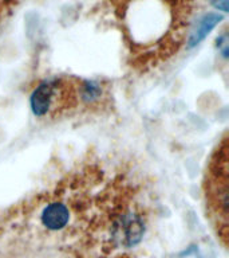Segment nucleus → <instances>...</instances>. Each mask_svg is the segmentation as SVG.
Wrapping results in <instances>:
<instances>
[{
	"instance_id": "20e7f679",
	"label": "nucleus",
	"mask_w": 229,
	"mask_h": 258,
	"mask_svg": "<svg viewBox=\"0 0 229 258\" xmlns=\"http://www.w3.org/2000/svg\"><path fill=\"white\" fill-rule=\"evenodd\" d=\"M222 19V16L218 15V14H208V15H205L202 18L200 23H198V28L196 30V32H193L192 36H190V40H189V43L190 46H194V44L200 43L201 40L204 39L205 36L208 35L209 31L214 28L220 20Z\"/></svg>"
},
{
	"instance_id": "f257e3e1",
	"label": "nucleus",
	"mask_w": 229,
	"mask_h": 258,
	"mask_svg": "<svg viewBox=\"0 0 229 258\" xmlns=\"http://www.w3.org/2000/svg\"><path fill=\"white\" fill-rule=\"evenodd\" d=\"M205 197L209 211L217 221L218 233L226 239L229 210V145L226 139L221 141L209 163Z\"/></svg>"
},
{
	"instance_id": "f03ea898",
	"label": "nucleus",
	"mask_w": 229,
	"mask_h": 258,
	"mask_svg": "<svg viewBox=\"0 0 229 258\" xmlns=\"http://www.w3.org/2000/svg\"><path fill=\"white\" fill-rule=\"evenodd\" d=\"M68 85L62 80L46 81L32 93V112L38 117L48 116L50 113L63 108L68 101Z\"/></svg>"
},
{
	"instance_id": "7ed1b4c3",
	"label": "nucleus",
	"mask_w": 229,
	"mask_h": 258,
	"mask_svg": "<svg viewBox=\"0 0 229 258\" xmlns=\"http://www.w3.org/2000/svg\"><path fill=\"white\" fill-rule=\"evenodd\" d=\"M43 225L50 230H59L67 225L68 210L62 203H51L43 210L42 214Z\"/></svg>"
},
{
	"instance_id": "39448f33",
	"label": "nucleus",
	"mask_w": 229,
	"mask_h": 258,
	"mask_svg": "<svg viewBox=\"0 0 229 258\" xmlns=\"http://www.w3.org/2000/svg\"><path fill=\"white\" fill-rule=\"evenodd\" d=\"M210 2H212L214 7L221 10V11L226 12V10H228V7H226V0H210Z\"/></svg>"
}]
</instances>
